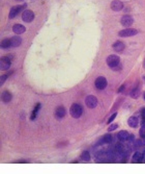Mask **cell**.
<instances>
[{
  "mask_svg": "<svg viewBox=\"0 0 145 174\" xmlns=\"http://www.w3.org/2000/svg\"><path fill=\"white\" fill-rule=\"evenodd\" d=\"M70 113H71V116L75 119H78L81 117V115L83 114V108L81 106V104L79 103H74L72 104L70 108Z\"/></svg>",
  "mask_w": 145,
  "mask_h": 174,
  "instance_id": "cell-1",
  "label": "cell"
},
{
  "mask_svg": "<svg viewBox=\"0 0 145 174\" xmlns=\"http://www.w3.org/2000/svg\"><path fill=\"white\" fill-rule=\"evenodd\" d=\"M119 62H120L119 56L116 55V54H111L106 60V63H107V65L110 68H115V67H117L119 65Z\"/></svg>",
  "mask_w": 145,
  "mask_h": 174,
  "instance_id": "cell-2",
  "label": "cell"
},
{
  "mask_svg": "<svg viewBox=\"0 0 145 174\" xmlns=\"http://www.w3.org/2000/svg\"><path fill=\"white\" fill-rule=\"evenodd\" d=\"M138 34V30L135 29V28H131L127 27L125 29H122L118 32V36L121 37V38H127V37H134Z\"/></svg>",
  "mask_w": 145,
  "mask_h": 174,
  "instance_id": "cell-3",
  "label": "cell"
},
{
  "mask_svg": "<svg viewBox=\"0 0 145 174\" xmlns=\"http://www.w3.org/2000/svg\"><path fill=\"white\" fill-rule=\"evenodd\" d=\"M26 7V4H22V5H16V6H13L10 10V14H8V18L10 19H15L18 14L23 10V8Z\"/></svg>",
  "mask_w": 145,
  "mask_h": 174,
  "instance_id": "cell-4",
  "label": "cell"
},
{
  "mask_svg": "<svg viewBox=\"0 0 145 174\" xmlns=\"http://www.w3.org/2000/svg\"><path fill=\"white\" fill-rule=\"evenodd\" d=\"M107 84L108 81L104 76H99L96 79V81H94V86H96L97 90H104V89H106Z\"/></svg>",
  "mask_w": 145,
  "mask_h": 174,
  "instance_id": "cell-5",
  "label": "cell"
},
{
  "mask_svg": "<svg viewBox=\"0 0 145 174\" xmlns=\"http://www.w3.org/2000/svg\"><path fill=\"white\" fill-rule=\"evenodd\" d=\"M10 64H12V60H10V56H2L0 58V69L2 71L8 70L10 68Z\"/></svg>",
  "mask_w": 145,
  "mask_h": 174,
  "instance_id": "cell-6",
  "label": "cell"
},
{
  "mask_svg": "<svg viewBox=\"0 0 145 174\" xmlns=\"http://www.w3.org/2000/svg\"><path fill=\"white\" fill-rule=\"evenodd\" d=\"M22 20L26 23H30L34 20V13L30 10H25L22 14Z\"/></svg>",
  "mask_w": 145,
  "mask_h": 174,
  "instance_id": "cell-7",
  "label": "cell"
},
{
  "mask_svg": "<svg viewBox=\"0 0 145 174\" xmlns=\"http://www.w3.org/2000/svg\"><path fill=\"white\" fill-rule=\"evenodd\" d=\"M85 103H86V106L89 108H96L97 105V98L93 95H89L85 98Z\"/></svg>",
  "mask_w": 145,
  "mask_h": 174,
  "instance_id": "cell-8",
  "label": "cell"
},
{
  "mask_svg": "<svg viewBox=\"0 0 145 174\" xmlns=\"http://www.w3.org/2000/svg\"><path fill=\"white\" fill-rule=\"evenodd\" d=\"M120 23L122 26H125V27L127 28L129 26H131L134 23V19H133V17L130 16V15H124V16L121 17Z\"/></svg>",
  "mask_w": 145,
  "mask_h": 174,
  "instance_id": "cell-9",
  "label": "cell"
},
{
  "mask_svg": "<svg viewBox=\"0 0 145 174\" xmlns=\"http://www.w3.org/2000/svg\"><path fill=\"white\" fill-rule=\"evenodd\" d=\"M110 7H111V10H114V12H120L123 8V3L120 0H113V1L111 2Z\"/></svg>",
  "mask_w": 145,
  "mask_h": 174,
  "instance_id": "cell-10",
  "label": "cell"
},
{
  "mask_svg": "<svg viewBox=\"0 0 145 174\" xmlns=\"http://www.w3.org/2000/svg\"><path fill=\"white\" fill-rule=\"evenodd\" d=\"M66 115V110L64 106L60 105L58 106V108H56L55 110V117L56 119H58V120H60V119L64 118V116Z\"/></svg>",
  "mask_w": 145,
  "mask_h": 174,
  "instance_id": "cell-11",
  "label": "cell"
},
{
  "mask_svg": "<svg viewBox=\"0 0 145 174\" xmlns=\"http://www.w3.org/2000/svg\"><path fill=\"white\" fill-rule=\"evenodd\" d=\"M13 31L16 34H22L26 31V28H25V26L22 24H15L13 26Z\"/></svg>",
  "mask_w": 145,
  "mask_h": 174,
  "instance_id": "cell-12",
  "label": "cell"
},
{
  "mask_svg": "<svg viewBox=\"0 0 145 174\" xmlns=\"http://www.w3.org/2000/svg\"><path fill=\"white\" fill-rule=\"evenodd\" d=\"M113 50L114 51H116V52H121V51H123L125 48V45H124V43L123 42H121V41H116L115 43L113 44Z\"/></svg>",
  "mask_w": 145,
  "mask_h": 174,
  "instance_id": "cell-13",
  "label": "cell"
},
{
  "mask_svg": "<svg viewBox=\"0 0 145 174\" xmlns=\"http://www.w3.org/2000/svg\"><path fill=\"white\" fill-rule=\"evenodd\" d=\"M132 160H133V163H142L144 160V154L140 151H136V153H134Z\"/></svg>",
  "mask_w": 145,
  "mask_h": 174,
  "instance_id": "cell-14",
  "label": "cell"
},
{
  "mask_svg": "<svg viewBox=\"0 0 145 174\" xmlns=\"http://www.w3.org/2000/svg\"><path fill=\"white\" fill-rule=\"evenodd\" d=\"M127 124L131 126L132 128H136L139 125V120H138V118L136 116H131L129 118V120H127Z\"/></svg>",
  "mask_w": 145,
  "mask_h": 174,
  "instance_id": "cell-15",
  "label": "cell"
},
{
  "mask_svg": "<svg viewBox=\"0 0 145 174\" xmlns=\"http://www.w3.org/2000/svg\"><path fill=\"white\" fill-rule=\"evenodd\" d=\"M13 96L12 94H10L8 91H3L1 94V100L2 102H4V103H7V102H10V100H12Z\"/></svg>",
  "mask_w": 145,
  "mask_h": 174,
  "instance_id": "cell-16",
  "label": "cell"
},
{
  "mask_svg": "<svg viewBox=\"0 0 145 174\" xmlns=\"http://www.w3.org/2000/svg\"><path fill=\"white\" fill-rule=\"evenodd\" d=\"M10 41H12V47H19L22 44V39L19 36L13 37V38L10 39Z\"/></svg>",
  "mask_w": 145,
  "mask_h": 174,
  "instance_id": "cell-17",
  "label": "cell"
},
{
  "mask_svg": "<svg viewBox=\"0 0 145 174\" xmlns=\"http://www.w3.org/2000/svg\"><path fill=\"white\" fill-rule=\"evenodd\" d=\"M112 140H113V137H112V134H105V136H104L103 138L101 139V141H99V144H110V143L112 142Z\"/></svg>",
  "mask_w": 145,
  "mask_h": 174,
  "instance_id": "cell-18",
  "label": "cell"
},
{
  "mask_svg": "<svg viewBox=\"0 0 145 174\" xmlns=\"http://www.w3.org/2000/svg\"><path fill=\"white\" fill-rule=\"evenodd\" d=\"M129 137H130V134L127 131V130H121L117 134V138L119 139L120 141H127L129 140Z\"/></svg>",
  "mask_w": 145,
  "mask_h": 174,
  "instance_id": "cell-19",
  "label": "cell"
},
{
  "mask_svg": "<svg viewBox=\"0 0 145 174\" xmlns=\"http://www.w3.org/2000/svg\"><path fill=\"white\" fill-rule=\"evenodd\" d=\"M0 46H1L2 49L10 48V47L12 46V41H10V39H3V40L1 41V44H0Z\"/></svg>",
  "mask_w": 145,
  "mask_h": 174,
  "instance_id": "cell-20",
  "label": "cell"
},
{
  "mask_svg": "<svg viewBox=\"0 0 145 174\" xmlns=\"http://www.w3.org/2000/svg\"><path fill=\"white\" fill-rule=\"evenodd\" d=\"M140 92H141V90H140L139 87H135L131 92V97L133 99H137L140 96Z\"/></svg>",
  "mask_w": 145,
  "mask_h": 174,
  "instance_id": "cell-21",
  "label": "cell"
},
{
  "mask_svg": "<svg viewBox=\"0 0 145 174\" xmlns=\"http://www.w3.org/2000/svg\"><path fill=\"white\" fill-rule=\"evenodd\" d=\"M81 160L84 161V162H88V161H90V153L89 151H83L81 153Z\"/></svg>",
  "mask_w": 145,
  "mask_h": 174,
  "instance_id": "cell-22",
  "label": "cell"
},
{
  "mask_svg": "<svg viewBox=\"0 0 145 174\" xmlns=\"http://www.w3.org/2000/svg\"><path fill=\"white\" fill-rule=\"evenodd\" d=\"M40 108V103H38L35 105V108H34V110H33V112H32V114H31V120H34L35 119V117H36V114H38V110Z\"/></svg>",
  "mask_w": 145,
  "mask_h": 174,
  "instance_id": "cell-23",
  "label": "cell"
},
{
  "mask_svg": "<svg viewBox=\"0 0 145 174\" xmlns=\"http://www.w3.org/2000/svg\"><path fill=\"white\" fill-rule=\"evenodd\" d=\"M139 134H140V137H141V138L145 139V125H143V127L140 128Z\"/></svg>",
  "mask_w": 145,
  "mask_h": 174,
  "instance_id": "cell-24",
  "label": "cell"
},
{
  "mask_svg": "<svg viewBox=\"0 0 145 174\" xmlns=\"http://www.w3.org/2000/svg\"><path fill=\"white\" fill-rule=\"evenodd\" d=\"M117 127H118V124H111L108 127V131H113V130H115Z\"/></svg>",
  "mask_w": 145,
  "mask_h": 174,
  "instance_id": "cell-25",
  "label": "cell"
},
{
  "mask_svg": "<svg viewBox=\"0 0 145 174\" xmlns=\"http://www.w3.org/2000/svg\"><path fill=\"white\" fill-rule=\"evenodd\" d=\"M116 116H117V113H114V114H113V115H112V116H111V117H110V118H109V119H108V121H107V123H108V124H110V123H111V122H112V121H113V120H114V119H115V118H116Z\"/></svg>",
  "mask_w": 145,
  "mask_h": 174,
  "instance_id": "cell-26",
  "label": "cell"
},
{
  "mask_svg": "<svg viewBox=\"0 0 145 174\" xmlns=\"http://www.w3.org/2000/svg\"><path fill=\"white\" fill-rule=\"evenodd\" d=\"M6 77H7V75H5V74L1 75V77H0V84H4V81L6 80Z\"/></svg>",
  "mask_w": 145,
  "mask_h": 174,
  "instance_id": "cell-27",
  "label": "cell"
},
{
  "mask_svg": "<svg viewBox=\"0 0 145 174\" xmlns=\"http://www.w3.org/2000/svg\"><path fill=\"white\" fill-rule=\"evenodd\" d=\"M123 89H124V84H122V86H121L120 88L118 89V92H119V93H120V92H122V91H123Z\"/></svg>",
  "mask_w": 145,
  "mask_h": 174,
  "instance_id": "cell-28",
  "label": "cell"
},
{
  "mask_svg": "<svg viewBox=\"0 0 145 174\" xmlns=\"http://www.w3.org/2000/svg\"><path fill=\"white\" fill-rule=\"evenodd\" d=\"M17 1H23V0H17Z\"/></svg>",
  "mask_w": 145,
  "mask_h": 174,
  "instance_id": "cell-29",
  "label": "cell"
},
{
  "mask_svg": "<svg viewBox=\"0 0 145 174\" xmlns=\"http://www.w3.org/2000/svg\"><path fill=\"white\" fill-rule=\"evenodd\" d=\"M144 100H145V93H144Z\"/></svg>",
  "mask_w": 145,
  "mask_h": 174,
  "instance_id": "cell-30",
  "label": "cell"
}]
</instances>
